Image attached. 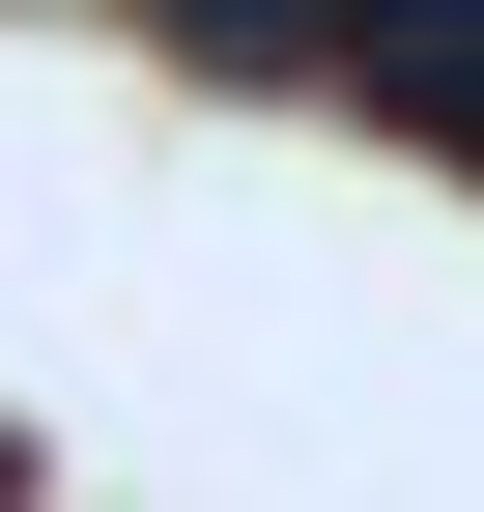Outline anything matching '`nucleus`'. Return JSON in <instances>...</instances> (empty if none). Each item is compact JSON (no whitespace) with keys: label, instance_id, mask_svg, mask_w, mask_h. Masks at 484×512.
Masks as SVG:
<instances>
[{"label":"nucleus","instance_id":"1","mask_svg":"<svg viewBox=\"0 0 484 512\" xmlns=\"http://www.w3.org/2000/svg\"><path fill=\"white\" fill-rule=\"evenodd\" d=\"M342 57H371L399 114H484V0H342Z\"/></svg>","mask_w":484,"mask_h":512}]
</instances>
